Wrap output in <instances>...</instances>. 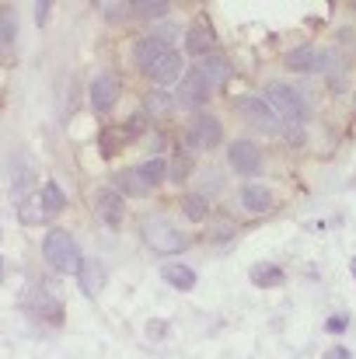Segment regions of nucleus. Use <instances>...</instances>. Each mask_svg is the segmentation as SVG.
<instances>
[{
    "mask_svg": "<svg viewBox=\"0 0 356 359\" xmlns=\"http://www.w3.org/2000/svg\"><path fill=\"white\" fill-rule=\"evenodd\" d=\"M265 102L272 105V112L279 116L283 122V129H286V136L294 140V143H301L304 140V126H308V105H304V98L290 88V84H283V81H269L265 84Z\"/></svg>",
    "mask_w": 356,
    "mask_h": 359,
    "instance_id": "obj_1",
    "label": "nucleus"
},
{
    "mask_svg": "<svg viewBox=\"0 0 356 359\" xmlns=\"http://www.w3.org/2000/svg\"><path fill=\"white\" fill-rule=\"evenodd\" d=\"M42 255H46L49 269L60 272V276H77L81 265H84L77 241H74L70 231H63V227H56V231L46 234V241H42Z\"/></svg>",
    "mask_w": 356,
    "mask_h": 359,
    "instance_id": "obj_2",
    "label": "nucleus"
},
{
    "mask_svg": "<svg viewBox=\"0 0 356 359\" xmlns=\"http://www.w3.org/2000/svg\"><path fill=\"white\" fill-rule=\"evenodd\" d=\"M140 231H143L147 248H154L157 255H178V251L189 248V238H185L168 217H147Z\"/></svg>",
    "mask_w": 356,
    "mask_h": 359,
    "instance_id": "obj_3",
    "label": "nucleus"
},
{
    "mask_svg": "<svg viewBox=\"0 0 356 359\" xmlns=\"http://www.w3.org/2000/svg\"><path fill=\"white\" fill-rule=\"evenodd\" d=\"M178 35V28L175 25H164L161 32H154V35H143L136 46H133V63L143 70V74H150L168 53H171V39Z\"/></svg>",
    "mask_w": 356,
    "mask_h": 359,
    "instance_id": "obj_4",
    "label": "nucleus"
},
{
    "mask_svg": "<svg viewBox=\"0 0 356 359\" xmlns=\"http://www.w3.org/2000/svg\"><path fill=\"white\" fill-rule=\"evenodd\" d=\"M220 140H224V122L210 112H199L185 129L189 150H213V147H220Z\"/></svg>",
    "mask_w": 356,
    "mask_h": 359,
    "instance_id": "obj_5",
    "label": "nucleus"
},
{
    "mask_svg": "<svg viewBox=\"0 0 356 359\" xmlns=\"http://www.w3.org/2000/svg\"><path fill=\"white\" fill-rule=\"evenodd\" d=\"M237 112L244 116L248 126H255V129H262V133H269V136H276L279 133V116L272 112V105L265 102V98H258V95H244V98H237Z\"/></svg>",
    "mask_w": 356,
    "mask_h": 359,
    "instance_id": "obj_6",
    "label": "nucleus"
},
{
    "mask_svg": "<svg viewBox=\"0 0 356 359\" xmlns=\"http://www.w3.org/2000/svg\"><path fill=\"white\" fill-rule=\"evenodd\" d=\"M119 91H122V84H119V77L112 70H98L95 77H91V88H88V98H91V109L98 112V116H105V112H112L119 102Z\"/></svg>",
    "mask_w": 356,
    "mask_h": 359,
    "instance_id": "obj_7",
    "label": "nucleus"
},
{
    "mask_svg": "<svg viewBox=\"0 0 356 359\" xmlns=\"http://www.w3.org/2000/svg\"><path fill=\"white\" fill-rule=\"evenodd\" d=\"M7 178H11V196L18 203H25V192L28 185L35 182V161L25 154V150H14L11 161H7Z\"/></svg>",
    "mask_w": 356,
    "mask_h": 359,
    "instance_id": "obj_8",
    "label": "nucleus"
},
{
    "mask_svg": "<svg viewBox=\"0 0 356 359\" xmlns=\"http://www.w3.org/2000/svg\"><path fill=\"white\" fill-rule=\"evenodd\" d=\"M213 95V88L189 67V74H185V81L178 84V91H175V109H199L206 98Z\"/></svg>",
    "mask_w": 356,
    "mask_h": 359,
    "instance_id": "obj_9",
    "label": "nucleus"
},
{
    "mask_svg": "<svg viewBox=\"0 0 356 359\" xmlns=\"http://www.w3.org/2000/svg\"><path fill=\"white\" fill-rule=\"evenodd\" d=\"M95 217L105 227H112V231L122 224V192H119L116 185H105V189L95 192Z\"/></svg>",
    "mask_w": 356,
    "mask_h": 359,
    "instance_id": "obj_10",
    "label": "nucleus"
},
{
    "mask_svg": "<svg viewBox=\"0 0 356 359\" xmlns=\"http://www.w3.org/2000/svg\"><path fill=\"white\" fill-rule=\"evenodd\" d=\"M228 161H231V168H235L237 175H258V168H262V154H258V147L251 143V140H235L231 147H228Z\"/></svg>",
    "mask_w": 356,
    "mask_h": 359,
    "instance_id": "obj_11",
    "label": "nucleus"
},
{
    "mask_svg": "<svg viewBox=\"0 0 356 359\" xmlns=\"http://www.w3.org/2000/svg\"><path fill=\"white\" fill-rule=\"evenodd\" d=\"M28 300H32V311H35V318H42L46 325L60 328V325L67 321V311H63V304H60V300H56V297H53L46 286H35Z\"/></svg>",
    "mask_w": 356,
    "mask_h": 359,
    "instance_id": "obj_12",
    "label": "nucleus"
},
{
    "mask_svg": "<svg viewBox=\"0 0 356 359\" xmlns=\"http://www.w3.org/2000/svg\"><path fill=\"white\" fill-rule=\"evenodd\" d=\"M185 74H189V67H185V60H182V53L178 49H171L154 70H150V77H154V84H161V88H175V84H182L185 81Z\"/></svg>",
    "mask_w": 356,
    "mask_h": 359,
    "instance_id": "obj_13",
    "label": "nucleus"
},
{
    "mask_svg": "<svg viewBox=\"0 0 356 359\" xmlns=\"http://www.w3.org/2000/svg\"><path fill=\"white\" fill-rule=\"evenodd\" d=\"M213 46H217V35H213V25L206 21V18H196L192 21V28H189V35H185V49L192 53V56H213Z\"/></svg>",
    "mask_w": 356,
    "mask_h": 359,
    "instance_id": "obj_14",
    "label": "nucleus"
},
{
    "mask_svg": "<svg viewBox=\"0 0 356 359\" xmlns=\"http://www.w3.org/2000/svg\"><path fill=\"white\" fill-rule=\"evenodd\" d=\"M332 63V56L325 53V49H315V46H301V49H290L286 53V67L290 70H301V74H308V70H325Z\"/></svg>",
    "mask_w": 356,
    "mask_h": 359,
    "instance_id": "obj_15",
    "label": "nucleus"
},
{
    "mask_svg": "<svg viewBox=\"0 0 356 359\" xmlns=\"http://www.w3.org/2000/svg\"><path fill=\"white\" fill-rule=\"evenodd\" d=\"M213 91H220L224 84H228V77H231V63H228V56H220V53H213V56H203L196 67H192Z\"/></svg>",
    "mask_w": 356,
    "mask_h": 359,
    "instance_id": "obj_16",
    "label": "nucleus"
},
{
    "mask_svg": "<svg viewBox=\"0 0 356 359\" xmlns=\"http://www.w3.org/2000/svg\"><path fill=\"white\" fill-rule=\"evenodd\" d=\"M105 279H109L105 262H102V258H84V265H81V272H77L81 293H84V297H98V293L105 290Z\"/></svg>",
    "mask_w": 356,
    "mask_h": 359,
    "instance_id": "obj_17",
    "label": "nucleus"
},
{
    "mask_svg": "<svg viewBox=\"0 0 356 359\" xmlns=\"http://www.w3.org/2000/svg\"><path fill=\"white\" fill-rule=\"evenodd\" d=\"M251 283L258 286V290H276V286H283L286 283V272L276 265V262H258V265H251Z\"/></svg>",
    "mask_w": 356,
    "mask_h": 359,
    "instance_id": "obj_18",
    "label": "nucleus"
},
{
    "mask_svg": "<svg viewBox=\"0 0 356 359\" xmlns=\"http://www.w3.org/2000/svg\"><path fill=\"white\" fill-rule=\"evenodd\" d=\"M241 206L248 213H269L272 210V192L265 185H244L241 189Z\"/></svg>",
    "mask_w": 356,
    "mask_h": 359,
    "instance_id": "obj_19",
    "label": "nucleus"
},
{
    "mask_svg": "<svg viewBox=\"0 0 356 359\" xmlns=\"http://www.w3.org/2000/svg\"><path fill=\"white\" fill-rule=\"evenodd\" d=\"M116 189L119 192H126V196H133V199H143V196L150 192V185L143 182L140 168H126V171H119L116 175Z\"/></svg>",
    "mask_w": 356,
    "mask_h": 359,
    "instance_id": "obj_20",
    "label": "nucleus"
},
{
    "mask_svg": "<svg viewBox=\"0 0 356 359\" xmlns=\"http://www.w3.org/2000/svg\"><path fill=\"white\" fill-rule=\"evenodd\" d=\"M161 276H164L175 290H192V286H196V272H192L189 265H182V262H164V265H161Z\"/></svg>",
    "mask_w": 356,
    "mask_h": 359,
    "instance_id": "obj_21",
    "label": "nucleus"
},
{
    "mask_svg": "<svg viewBox=\"0 0 356 359\" xmlns=\"http://www.w3.org/2000/svg\"><path fill=\"white\" fill-rule=\"evenodd\" d=\"M39 199H42V210H46V217H56V213H63V210H67V196H63V189H60L56 182H46Z\"/></svg>",
    "mask_w": 356,
    "mask_h": 359,
    "instance_id": "obj_22",
    "label": "nucleus"
},
{
    "mask_svg": "<svg viewBox=\"0 0 356 359\" xmlns=\"http://www.w3.org/2000/svg\"><path fill=\"white\" fill-rule=\"evenodd\" d=\"M182 213H185L189 220L203 224V220L210 217V199L199 196V192H189V196H182Z\"/></svg>",
    "mask_w": 356,
    "mask_h": 359,
    "instance_id": "obj_23",
    "label": "nucleus"
},
{
    "mask_svg": "<svg viewBox=\"0 0 356 359\" xmlns=\"http://www.w3.org/2000/svg\"><path fill=\"white\" fill-rule=\"evenodd\" d=\"M122 143H129V136H126V129H119V126H105V129L98 133V150H102L105 157H116V150Z\"/></svg>",
    "mask_w": 356,
    "mask_h": 359,
    "instance_id": "obj_24",
    "label": "nucleus"
},
{
    "mask_svg": "<svg viewBox=\"0 0 356 359\" xmlns=\"http://www.w3.org/2000/svg\"><path fill=\"white\" fill-rule=\"evenodd\" d=\"M189 171H192V150H175V157H171V164H168V178L171 182H185L189 178Z\"/></svg>",
    "mask_w": 356,
    "mask_h": 359,
    "instance_id": "obj_25",
    "label": "nucleus"
},
{
    "mask_svg": "<svg viewBox=\"0 0 356 359\" xmlns=\"http://www.w3.org/2000/svg\"><path fill=\"white\" fill-rule=\"evenodd\" d=\"M129 11L140 14V18H164V14L171 11V4H168V0H133Z\"/></svg>",
    "mask_w": 356,
    "mask_h": 359,
    "instance_id": "obj_26",
    "label": "nucleus"
},
{
    "mask_svg": "<svg viewBox=\"0 0 356 359\" xmlns=\"http://www.w3.org/2000/svg\"><path fill=\"white\" fill-rule=\"evenodd\" d=\"M140 175H143V182L154 189V185H161V182H164V175H168V164H164L161 157H150V161H143V164H140Z\"/></svg>",
    "mask_w": 356,
    "mask_h": 359,
    "instance_id": "obj_27",
    "label": "nucleus"
},
{
    "mask_svg": "<svg viewBox=\"0 0 356 359\" xmlns=\"http://www.w3.org/2000/svg\"><path fill=\"white\" fill-rule=\"evenodd\" d=\"M18 220L21 224H42L46 220V210H42V199H25V203H18Z\"/></svg>",
    "mask_w": 356,
    "mask_h": 359,
    "instance_id": "obj_28",
    "label": "nucleus"
},
{
    "mask_svg": "<svg viewBox=\"0 0 356 359\" xmlns=\"http://www.w3.org/2000/svg\"><path fill=\"white\" fill-rule=\"evenodd\" d=\"M14 35H18V18H14V11L4 4V7H0V42H4V49L14 46Z\"/></svg>",
    "mask_w": 356,
    "mask_h": 359,
    "instance_id": "obj_29",
    "label": "nucleus"
},
{
    "mask_svg": "<svg viewBox=\"0 0 356 359\" xmlns=\"http://www.w3.org/2000/svg\"><path fill=\"white\" fill-rule=\"evenodd\" d=\"M147 126H150V116L136 112V116H129V122H126L122 129H126V136H129V140H136V136H140V133H143Z\"/></svg>",
    "mask_w": 356,
    "mask_h": 359,
    "instance_id": "obj_30",
    "label": "nucleus"
},
{
    "mask_svg": "<svg viewBox=\"0 0 356 359\" xmlns=\"http://www.w3.org/2000/svg\"><path fill=\"white\" fill-rule=\"evenodd\" d=\"M346 328H350V318H346V314H332V318L325 321V332H329V335H339V332H346Z\"/></svg>",
    "mask_w": 356,
    "mask_h": 359,
    "instance_id": "obj_31",
    "label": "nucleus"
},
{
    "mask_svg": "<svg viewBox=\"0 0 356 359\" xmlns=\"http://www.w3.org/2000/svg\"><path fill=\"white\" fill-rule=\"evenodd\" d=\"M235 238V224H231V227H228V224H220V227H213V231H210V241H220V244H224V241H231Z\"/></svg>",
    "mask_w": 356,
    "mask_h": 359,
    "instance_id": "obj_32",
    "label": "nucleus"
},
{
    "mask_svg": "<svg viewBox=\"0 0 356 359\" xmlns=\"http://www.w3.org/2000/svg\"><path fill=\"white\" fill-rule=\"evenodd\" d=\"M325 359H353V353H350L346 346H332V349L325 353Z\"/></svg>",
    "mask_w": 356,
    "mask_h": 359,
    "instance_id": "obj_33",
    "label": "nucleus"
},
{
    "mask_svg": "<svg viewBox=\"0 0 356 359\" xmlns=\"http://www.w3.org/2000/svg\"><path fill=\"white\" fill-rule=\"evenodd\" d=\"M105 7V14L116 21V18H122V11H129V4H102Z\"/></svg>",
    "mask_w": 356,
    "mask_h": 359,
    "instance_id": "obj_34",
    "label": "nucleus"
},
{
    "mask_svg": "<svg viewBox=\"0 0 356 359\" xmlns=\"http://www.w3.org/2000/svg\"><path fill=\"white\" fill-rule=\"evenodd\" d=\"M220 189V178H217V171H206V192H217ZM203 192V196H206Z\"/></svg>",
    "mask_w": 356,
    "mask_h": 359,
    "instance_id": "obj_35",
    "label": "nucleus"
},
{
    "mask_svg": "<svg viewBox=\"0 0 356 359\" xmlns=\"http://www.w3.org/2000/svg\"><path fill=\"white\" fill-rule=\"evenodd\" d=\"M46 11H49V0H39V4H35V21H39V25L46 21Z\"/></svg>",
    "mask_w": 356,
    "mask_h": 359,
    "instance_id": "obj_36",
    "label": "nucleus"
},
{
    "mask_svg": "<svg viewBox=\"0 0 356 359\" xmlns=\"http://www.w3.org/2000/svg\"><path fill=\"white\" fill-rule=\"evenodd\" d=\"M350 269H353V279H356V262H353V265H350Z\"/></svg>",
    "mask_w": 356,
    "mask_h": 359,
    "instance_id": "obj_37",
    "label": "nucleus"
},
{
    "mask_svg": "<svg viewBox=\"0 0 356 359\" xmlns=\"http://www.w3.org/2000/svg\"><path fill=\"white\" fill-rule=\"evenodd\" d=\"M353 11H356V4H353Z\"/></svg>",
    "mask_w": 356,
    "mask_h": 359,
    "instance_id": "obj_38",
    "label": "nucleus"
}]
</instances>
